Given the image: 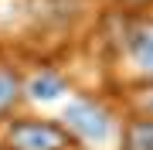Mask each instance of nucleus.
<instances>
[{
  "instance_id": "nucleus-5",
  "label": "nucleus",
  "mask_w": 153,
  "mask_h": 150,
  "mask_svg": "<svg viewBox=\"0 0 153 150\" xmlns=\"http://www.w3.org/2000/svg\"><path fill=\"white\" fill-rule=\"evenodd\" d=\"M126 150H153V119H143L126 133Z\"/></svg>"
},
{
  "instance_id": "nucleus-6",
  "label": "nucleus",
  "mask_w": 153,
  "mask_h": 150,
  "mask_svg": "<svg viewBox=\"0 0 153 150\" xmlns=\"http://www.w3.org/2000/svg\"><path fill=\"white\" fill-rule=\"evenodd\" d=\"M17 89H21V85H17V78L7 72V68H0V113H4L7 106L17 99Z\"/></svg>"
},
{
  "instance_id": "nucleus-4",
  "label": "nucleus",
  "mask_w": 153,
  "mask_h": 150,
  "mask_svg": "<svg viewBox=\"0 0 153 150\" xmlns=\"http://www.w3.org/2000/svg\"><path fill=\"white\" fill-rule=\"evenodd\" d=\"M65 92H68L65 82H61L55 72H38V75L27 82V96H31L34 102H58Z\"/></svg>"
},
{
  "instance_id": "nucleus-2",
  "label": "nucleus",
  "mask_w": 153,
  "mask_h": 150,
  "mask_svg": "<svg viewBox=\"0 0 153 150\" xmlns=\"http://www.w3.org/2000/svg\"><path fill=\"white\" fill-rule=\"evenodd\" d=\"M7 143L10 150H65V133L51 123H14Z\"/></svg>"
},
{
  "instance_id": "nucleus-1",
  "label": "nucleus",
  "mask_w": 153,
  "mask_h": 150,
  "mask_svg": "<svg viewBox=\"0 0 153 150\" xmlns=\"http://www.w3.org/2000/svg\"><path fill=\"white\" fill-rule=\"evenodd\" d=\"M65 126L75 133L82 143L88 147H102L112 140V116L102 109V106L88 102V99H71L65 106Z\"/></svg>"
},
{
  "instance_id": "nucleus-3",
  "label": "nucleus",
  "mask_w": 153,
  "mask_h": 150,
  "mask_svg": "<svg viewBox=\"0 0 153 150\" xmlns=\"http://www.w3.org/2000/svg\"><path fill=\"white\" fill-rule=\"evenodd\" d=\"M129 61L143 75H153V24H140L129 34Z\"/></svg>"
},
{
  "instance_id": "nucleus-7",
  "label": "nucleus",
  "mask_w": 153,
  "mask_h": 150,
  "mask_svg": "<svg viewBox=\"0 0 153 150\" xmlns=\"http://www.w3.org/2000/svg\"><path fill=\"white\" fill-rule=\"evenodd\" d=\"M140 106H143V113H150V116H153V89H146V92L140 96Z\"/></svg>"
}]
</instances>
